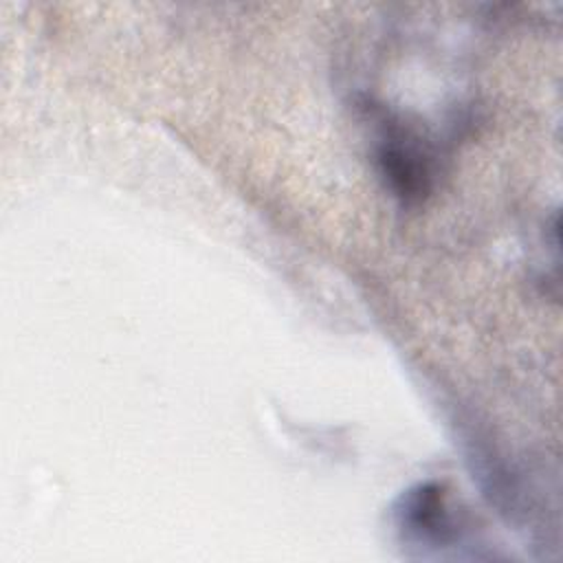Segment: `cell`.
<instances>
[{
    "label": "cell",
    "mask_w": 563,
    "mask_h": 563,
    "mask_svg": "<svg viewBox=\"0 0 563 563\" xmlns=\"http://www.w3.org/2000/svg\"><path fill=\"white\" fill-rule=\"evenodd\" d=\"M378 172L402 202H418L431 189V156L420 139L398 125H385L376 147Z\"/></svg>",
    "instance_id": "6da1fadb"
},
{
    "label": "cell",
    "mask_w": 563,
    "mask_h": 563,
    "mask_svg": "<svg viewBox=\"0 0 563 563\" xmlns=\"http://www.w3.org/2000/svg\"><path fill=\"white\" fill-rule=\"evenodd\" d=\"M398 528L407 539L442 548L457 537L453 519L446 508L444 490L438 484H420L402 495L396 510Z\"/></svg>",
    "instance_id": "7a4b0ae2"
}]
</instances>
